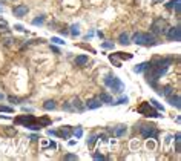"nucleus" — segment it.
<instances>
[{"label":"nucleus","mask_w":181,"mask_h":161,"mask_svg":"<svg viewBox=\"0 0 181 161\" xmlns=\"http://www.w3.org/2000/svg\"><path fill=\"white\" fill-rule=\"evenodd\" d=\"M132 41L135 45H141V46H152L157 45V38L150 34H144V32H137L132 37Z\"/></svg>","instance_id":"nucleus-1"},{"label":"nucleus","mask_w":181,"mask_h":161,"mask_svg":"<svg viewBox=\"0 0 181 161\" xmlns=\"http://www.w3.org/2000/svg\"><path fill=\"white\" fill-rule=\"evenodd\" d=\"M105 83L108 85L110 89H112V92L121 94V92L125 90V85L121 83V80H120V78H117V77H114V75H108V77H106V80H105Z\"/></svg>","instance_id":"nucleus-2"},{"label":"nucleus","mask_w":181,"mask_h":161,"mask_svg":"<svg viewBox=\"0 0 181 161\" xmlns=\"http://www.w3.org/2000/svg\"><path fill=\"white\" fill-rule=\"evenodd\" d=\"M167 22L164 20V18H157L154 23H152V26H150V29H152V32L154 34H157V36H160V34H166V31H167Z\"/></svg>","instance_id":"nucleus-3"},{"label":"nucleus","mask_w":181,"mask_h":161,"mask_svg":"<svg viewBox=\"0 0 181 161\" xmlns=\"http://www.w3.org/2000/svg\"><path fill=\"white\" fill-rule=\"evenodd\" d=\"M140 134H141V137L143 138H157V129H155V126L152 124H144L140 127Z\"/></svg>","instance_id":"nucleus-4"},{"label":"nucleus","mask_w":181,"mask_h":161,"mask_svg":"<svg viewBox=\"0 0 181 161\" xmlns=\"http://www.w3.org/2000/svg\"><path fill=\"white\" fill-rule=\"evenodd\" d=\"M137 110H138L141 115H144V117H160L158 112H157L155 109H152V106H150L149 103H143Z\"/></svg>","instance_id":"nucleus-5"},{"label":"nucleus","mask_w":181,"mask_h":161,"mask_svg":"<svg viewBox=\"0 0 181 161\" xmlns=\"http://www.w3.org/2000/svg\"><path fill=\"white\" fill-rule=\"evenodd\" d=\"M166 34H167V38L172 41H180L181 40V29L177 26V28H167V31H166Z\"/></svg>","instance_id":"nucleus-6"},{"label":"nucleus","mask_w":181,"mask_h":161,"mask_svg":"<svg viewBox=\"0 0 181 161\" xmlns=\"http://www.w3.org/2000/svg\"><path fill=\"white\" fill-rule=\"evenodd\" d=\"M37 118L34 115H22V117L16 118V123H17V124H25V127H29L31 124H34Z\"/></svg>","instance_id":"nucleus-7"},{"label":"nucleus","mask_w":181,"mask_h":161,"mask_svg":"<svg viewBox=\"0 0 181 161\" xmlns=\"http://www.w3.org/2000/svg\"><path fill=\"white\" fill-rule=\"evenodd\" d=\"M126 130H127L126 124H118V126H115V127H112V129H109V132H110L114 137H123V135L126 134Z\"/></svg>","instance_id":"nucleus-8"},{"label":"nucleus","mask_w":181,"mask_h":161,"mask_svg":"<svg viewBox=\"0 0 181 161\" xmlns=\"http://www.w3.org/2000/svg\"><path fill=\"white\" fill-rule=\"evenodd\" d=\"M69 105H71V107H72V110H77V112H83V110L86 109V105H83L81 100H80L78 97L72 98V101H71Z\"/></svg>","instance_id":"nucleus-9"},{"label":"nucleus","mask_w":181,"mask_h":161,"mask_svg":"<svg viewBox=\"0 0 181 161\" xmlns=\"http://www.w3.org/2000/svg\"><path fill=\"white\" fill-rule=\"evenodd\" d=\"M57 135L61 137V138H65V140H68V138L72 135V127H71V126H63V127L60 129V132H57Z\"/></svg>","instance_id":"nucleus-10"},{"label":"nucleus","mask_w":181,"mask_h":161,"mask_svg":"<svg viewBox=\"0 0 181 161\" xmlns=\"http://www.w3.org/2000/svg\"><path fill=\"white\" fill-rule=\"evenodd\" d=\"M12 12H14L16 17H23V16H26V12H28V6H26V5H17V6L12 9Z\"/></svg>","instance_id":"nucleus-11"},{"label":"nucleus","mask_w":181,"mask_h":161,"mask_svg":"<svg viewBox=\"0 0 181 161\" xmlns=\"http://www.w3.org/2000/svg\"><path fill=\"white\" fill-rule=\"evenodd\" d=\"M101 105H103V103L100 101V98L95 97V98H90L89 101L86 103V107H88V109H98Z\"/></svg>","instance_id":"nucleus-12"},{"label":"nucleus","mask_w":181,"mask_h":161,"mask_svg":"<svg viewBox=\"0 0 181 161\" xmlns=\"http://www.w3.org/2000/svg\"><path fill=\"white\" fill-rule=\"evenodd\" d=\"M88 55H78V57H75V65L77 66H85V65H88Z\"/></svg>","instance_id":"nucleus-13"},{"label":"nucleus","mask_w":181,"mask_h":161,"mask_svg":"<svg viewBox=\"0 0 181 161\" xmlns=\"http://www.w3.org/2000/svg\"><path fill=\"white\" fill-rule=\"evenodd\" d=\"M98 98H100V101H101V103H105V105H112V103H114L112 97H110V95H108L106 92L100 94V97H98Z\"/></svg>","instance_id":"nucleus-14"},{"label":"nucleus","mask_w":181,"mask_h":161,"mask_svg":"<svg viewBox=\"0 0 181 161\" xmlns=\"http://www.w3.org/2000/svg\"><path fill=\"white\" fill-rule=\"evenodd\" d=\"M167 100H169V103L172 105V106H175L177 109H180L181 105H180V95H175V97H167Z\"/></svg>","instance_id":"nucleus-15"},{"label":"nucleus","mask_w":181,"mask_h":161,"mask_svg":"<svg viewBox=\"0 0 181 161\" xmlns=\"http://www.w3.org/2000/svg\"><path fill=\"white\" fill-rule=\"evenodd\" d=\"M180 3H181V0H170L167 3V8L169 9H175L177 12H180Z\"/></svg>","instance_id":"nucleus-16"},{"label":"nucleus","mask_w":181,"mask_h":161,"mask_svg":"<svg viewBox=\"0 0 181 161\" xmlns=\"http://www.w3.org/2000/svg\"><path fill=\"white\" fill-rule=\"evenodd\" d=\"M43 109H45V110H55V109H57V105H55L54 100H48V101H45Z\"/></svg>","instance_id":"nucleus-17"},{"label":"nucleus","mask_w":181,"mask_h":161,"mask_svg":"<svg viewBox=\"0 0 181 161\" xmlns=\"http://www.w3.org/2000/svg\"><path fill=\"white\" fill-rule=\"evenodd\" d=\"M0 32H9V28H8V22L0 18Z\"/></svg>","instance_id":"nucleus-18"},{"label":"nucleus","mask_w":181,"mask_h":161,"mask_svg":"<svg viewBox=\"0 0 181 161\" xmlns=\"http://www.w3.org/2000/svg\"><path fill=\"white\" fill-rule=\"evenodd\" d=\"M147 66H149V63L144 61V63H141V65H138V66H135L134 68V72H137V74H140V72H143L144 69H147Z\"/></svg>","instance_id":"nucleus-19"},{"label":"nucleus","mask_w":181,"mask_h":161,"mask_svg":"<svg viewBox=\"0 0 181 161\" xmlns=\"http://www.w3.org/2000/svg\"><path fill=\"white\" fill-rule=\"evenodd\" d=\"M118 41H120L121 45H125V46L130 43V41H129V36H127V34H120V37H118Z\"/></svg>","instance_id":"nucleus-20"},{"label":"nucleus","mask_w":181,"mask_h":161,"mask_svg":"<svg viewBox=\"0 0 181 161\" xmlns=\"http://www.w3.org/2000/svg\"><path fill=\"white\" fill-rule=\"evenodd\" d=\"M114 57H118V58H125V60H130L132 58V54H125L123 52H117V54H114Z\"/></svg>","instance_id":"nucleus-21"},{"label":"nucleus","mask_w":181,"mask_h":161,"mask_svg":"<svg viewBox=\"0 0 181 161\" xmlns=\"http://www.w3.org/2000/svg\"><path fill=\"white\" fill-rule=\"evenodd\" d=\"M150 105L155 107V109H158V110H161V112H164V107H163V105H160L157 100H150Z\"/></svg>","instance_id":"nucleus-22"},{"label":"nucleus","mask_w":181,"mask_h":161,"mask_svg":"<svg viewBox=\"0 0 181 161\" xmlns=\"http://www.w3.org/2000/svg\"><path fill=\"white\" fill-rule=\"evenodd\" d=\"M72 134L75 135V137H77V138H81V137H83V129L78 126L77 129H74V130H72Z\"/></svg>","instance_id":"nucleus-23"},{"label":"nucleus","mask_w":181,"mask_h":161,"mask_svg":"<svg viewBox=\"0 0 181 161\" xmlns=\"http://www.w3.org/2000/svg\"><path fill=\"white\" fill-rule=\"evenodd\" d=\"M160 94H163V95H166V97H169L170 94H172V88L170 86H166V88H163V90H158Z\"/></svg>","instance_id":"nucleus-24"},{"label":"nucleus","mask_w":181,"mask_h":161,"mask_svg":"<svg viewBox=\"0 0 181 161\" xmlns=\"http://www.w3.org/2000/svg\"><path fill=\"white\" fill-rule=\"evenodd\" d=\"M71 34H72V36H80L78 25H72V26H71Z\"/></svg>","instance_id":"nucleus-25"},{"label":"nucleus","mask_w":181,"mask_h":161,"mask_svg":"<svg viewBox=\"0 0 181 161\" xmlns=\"http://www.w3.org/2000/svg\"><path fill=\"white\" fill-rule=\"evenodd\" d=\"M0 112H8V114H11V112H14V109L9 106H2L0 105Z\"/></svg>","instance_id":"nucleus-26"},{"label":"nucleus","mask_w":181,"mask_h":161,"mask_svg":"<svg viewBox=\"0 0 181 161\" xmlns=\"http://www.w3.org/2000/svg\"><path fill=\"white\" fill-rule=\"evenodd\" d=\"M51 41L55 43V45H65V41L61 38H58V37H51Z\"/></svg>","instance_id":"nucleus-27"},{"label":"nucleus","mask_w":181,"mask_h":161,"mask_svg":"<svg viewBox=\"0 0 181 161\" xmlns=\"http://www.w3.org/2000/svg\"><path fill=\"white\" fill-rule=\"evenodd\" d=\"M43 22H45V17H37V18H34L32 20V25H43Z\"/></svg>","instance_id":"nucleus-28"},{"label":"nucleus","mask_w":181,"mask_h":161,"mask_svg":"<svg viewBox=\"0 0 181 161\" xmlns=\"http://www.w3.org/2000/svg\"><path fill=\"white\" fill-rule=\"evenodd\" d=\"M8 100H9L11 103H14V105H18V103H20V98L14 97V95H9V97H8Z\"/></svg>","instance_id":"nucleus-29"},{"label":"nucleus","mask_w":181,"mask_h":161,"mask_svg":"<svg viewBox=\"0 0 181 161\" xmlns=\"http://www.w3.org/2000/svg\"><path fill=\"white\" fill-rule=\"evenodd\" d=\"M127 101H129V98H127V97H121L117 103H112V105H126Z\"/></svg>","instance_id":"nucleus-30"},{"label":"nucleus","mask_w":181,"mask_h":161,"mask_svg":"<svg viewBox=\"0 0 181 161\" xmlns=\"http://www.w3.org/2000/svg\"><path fill=\"white\" fill-rule=\"evenodd\" d=\"M5 132H6L8 135H11V137L17 134V130H16V129H9V127H6V129H5Z\"/></svg>","instance_id":"nucleus-31"},{"label":"nucleus","mask_w":181,"mask_h":161,"mask_svg":"<svg viewBox=\"0 0 181 161\" xmlns=\"http://www.w3.org/2000/svg\"><path fill=\"white\" fill-rule=\"evenodd\" d=\"M65 160H78L77 155H72V154H66L65 155Z\"/></svg>","instance_id":"nucleus-32"},{"label":"nucleus","mask_w":181,"mask_h":161,"mask_svg":"<svg viewBox=\"0 0 181 161\" xmlns=\"http://www.w3.org/2000/svg\"><path fill=\"white\" fill-rule=\"evenodd\" d=\"M97 141V135H92L89 140H88V146H94V143Z\"/></svg>","instance_id":"nucleus-33"},{"label":"nucleus","mask_w":181,"mask_h":161,"mask_svg":"<svg viewBox=\"0 0 181 161\" xmlns=\"http://www.w3.org/2000/svg\"><path fill=\"white\" fill-rule=\"evenodd\" d=\"M101 46L103 48H108V49H114V43H110V41H105Z\"/></svg>","instance_id":"nucleus-34"},{"label":"nucleus","mask_w":181,"mask_h":161,"mask_svg":"<svg viewBox=\"0 0 181 161\" xmlns=\"http://www.w3.org/2000/svg\"><path fill=\"white\" fill-rule=\"evenodd\" d=\"M94 158H95V160H103L105 157H103L101 154H94Z\"/></svg>","instance_id":"nucleus-35"},{"label":"nucleus","mask_w":181,"mask_h":161,"mask_svg":"<svg viewBox=\"0 0 181 161\" xmlns=\"http://www.w3.org/2000/svg\"><path fill=\"white\" fill-rule=\"evenodd\" d=\"M14 29H16V31H25L22 25H14Z\"/></svg>","instance_id":"nucleus-36"},{"label":"nucleus","mask_w":181,"mask_h":161,"mask_svg":"<svg viewBox=\"0 0 181 161\" xmlns=\"http://www.w3.org/2000/svg\"><path fill=\"white\" fill-rule=\"evenodd\" d=\"M175 143H181V135L180 134H175Z\"/></svg>","instance_id":"nucleus-37"},{"label":"nucleus","mask_w":181,"mask_h":161,"mask_svg":"<svg viewBox=\"0 0 181 161\" xmlns=\"http://www.w3.org/2000/svg\"><path fill=\"white\" fill-rule=\"evenodd\" d=\"M48 135H57V132L52 130V129H49V130H48Z\"/></svg>","instance_id":"nucleus-38"},{"label":"nucleus","mask_w":181,"mask_h":161,"mask_svg":"<svg viewBox=\"0 0 181 161\" xmlns=\"http://www.w3.org/2000/svg\"><path fill=\"white\" fill-rule=\"evenodd\" d=\"M11 41H12L11 38H6V40H5V45H6V46H9V45H11Z\"/></svg>","instance_id":"nucleus-39"},{"label":"nucleus","mask_w":181,"mask_h":161,"mask_svg":"<svg viewBox=\"0 0 181 161\" xmlns=\"http://www.w3.org/2000/svg\"><path fill=\"white\" fill-rule=\"evenodd\" d=\"M0 100H3V94H0Z\"/></svg>","instance_id":"nucleus-40"},{"label":"nucleus","mask_w":181,"mask_h":161,"mask_svg":"<svg viewBox=\"0 0 181 161\" xmlns=\"http://www.w3.org/2000/svg\"><path fill=\"white\" fill-rule=\"evenodd\" d=\"M2 11H3V9H2V6H0V12H2Z\"/></svg>","instance_id":"nucleus-41"}]
</instances>
